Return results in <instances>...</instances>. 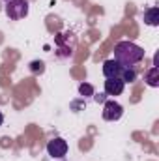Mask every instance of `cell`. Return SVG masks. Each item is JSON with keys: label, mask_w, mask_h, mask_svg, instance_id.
<instances>
[{"label": "cell", "mask_w": 159, "mask_h": 161, "mask_svg": "<svg viewBox=\"0 0 159 161\" xmlns=\"http://www.w3.org/2000/svg\"><path fill=\"white\" fill-rule=\"evenodd\" d=\"M114 60L123 68H133L144 60V49L133 41H120L114 47Z\"/></svg>", "instance_id": "obj_1"}, {"label": "cell", "mask_w": 159, "mask_h": 161, "mask_svg": "<svg viewBox=\"0 0 159 161\" xmlns=\"http://www.w3.org/2000/svg\"><path fill=\"white\" fill-rule=\"evenodd\" d=\"M6 15L11 21H21L28 15V0H9L6 2Z\"/></svg>", "instance_id": "obj_2"}, {"label": "cell", "mask_w": 159, "mask_h": 161, "mask_svg": "<svg viewBox=\"0 0 159 161\" xmlns=\"http://www.w3.org/2000/svg\"><path fill=\"white\" fill-rule=\"evenodd\" d=\"M47 154L52 158V159H60L68 154V142L62 139V137H54L47 142Z\"/></svg>", "instance_id": "obj_3"}, {"label": "cell", "mask_w": 159, "mask_h": 161, "mask_svg": "<svg viewBox=\"0 0 159 161\" xmlns=\"http://www.w3.org/2000/svg\"><path fill=\"white\" fill-rule=\"evenodd\" d=\"M122 114H123V107L120 105L118 101H114V99L105 101V105H103V120L116 122L122 118Z\"/></svg>", "instance_id": "obj_4"}, {"label": "cell", "mask_w": 159, "mask_h": 161, "mask_svg": "<svg viewBox=\"0 0 159 161\" xmlns=\"http://www.w3.org/2000/svg\"><path fill=\"white\" fill-rule=\"evenodd\" d=\"M123 71H125V68L120 62H116L114 58L103 62V75H105V79H122Z\"/></svg>", "instance_id": "obj_5"}, {"label": "cell", "mask_w": 159, "mask_h": 161, "mask_svg": "<svg viewBox=\"0 0 159 161\" xmlns=\"http://www.w3.org/2000/svg\"><path fill=\"white\" fill-rule=\"evenodd\" d=\"M125 88V82L122 79H107L105 80V94L107 96H120Z\"/></svg>", "instance_id": "obj_6"}, {"label": "cell", "mask_w": 159, "mask_h": 161, "mask_svg": "<svg viewBox=\"0 0 159 161\" xmlns=\"http://www.w3.org/2000/svg\"><path fill=\"white\" fill-rule=\"evenodd\" d=\"M144 23L150 25V26H157L159 25V8L157 6H152L144 11Z\"/></svg>", "instance_id": "obj_7"}, {"label": "cell", "mask_w": 159, "mask_h": 161, "mask_svg": "<svg viewBox=\"0 0 159 161\" xmlns=\"http://www.w3.org/2000/svg\"><path fill=\"white\" fill-rule=\"evenodd\" d=\"M144 80H146L152 88H157V86H159V68H157V66H154V68H150V69L146 71Z\"/></svg>", "instance_id": "obj_8"}, {"label": "cell", "mask_w": 159, "mask_h": 161, "mask_svg": "<svg viewBox=\"0 0 159 161\" xmlns=\"http://www.w3.org/2000/svg\"><path fill=\"white\" fill-rule=\"evenodd\" d=\"M79 92H80V96H94V88H92V84H88V82H82V84H80Z\"/></svg>", "instance_id": "obj_9"}, {"label": "cell", "mask_w": 159, "mask_h": 161, "mask_svg": "<svg viewBox=\"0 0 159 161\" xmlns=\"http://www.w3.org/2000/svg\"><path fill=\"white\" fill-rule=\"evenodd\" d=\"M30 66H32V71H34V73H38V71H43V62H32V64H30Z\"/></svg>", "instance_id": "obj_10"}, {"label": "cell", "mask_w": 159, "mask_h": 161, "mask_svg": "<svg viewBox=\"0 0 159 161\" xmlns=\"http://www.w3.org/2000/svg\"><path fill=\"white\" fill-rule=\"evenodd\" d=\"M4 124V114H2V111H0V125Z\"/></svg>", "instance_id": "obj_11"}, {"label": "cell", "mask_w": 159, "mask_h": 161, "mask_svg": "<svg viewBox=\"0 0 159 161\" xmlns=\"http://www.w3.org/2000/svg\"><path fill=\"white\" fill-rule=\"evenodd\" d=\"M6 2H9V0H6Z\"/></svg>", "instance_id": "obj_12"}]
</instances>
